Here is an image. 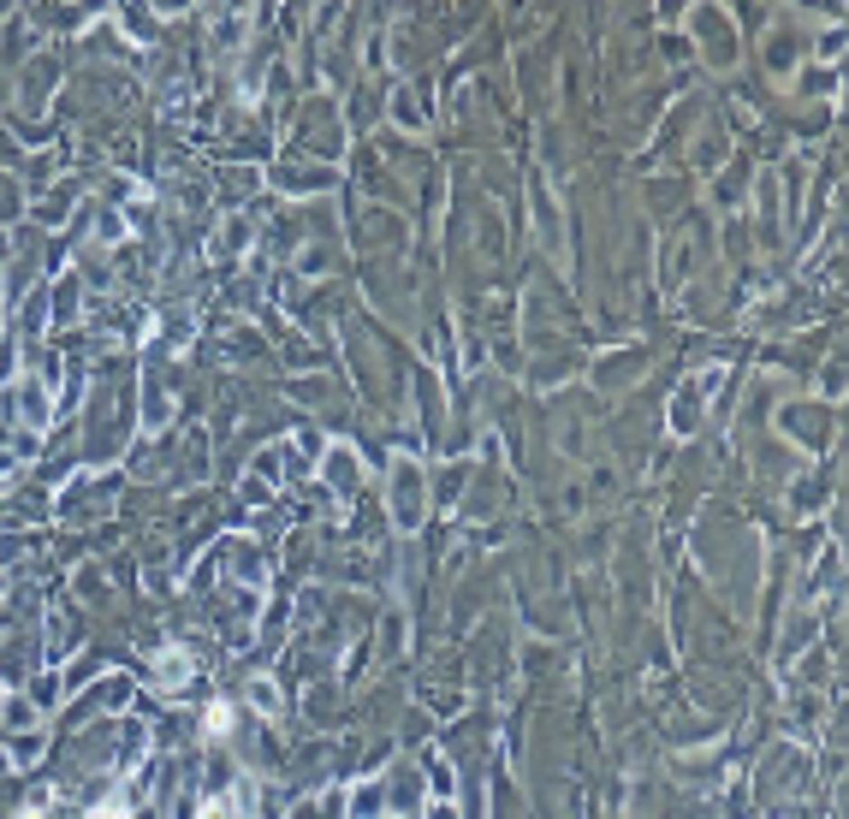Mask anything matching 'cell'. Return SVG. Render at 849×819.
Instances as JSON below:
<instances>
[{
  "label": "cell",
  "mask_w": 849,
  "mask_h": 819,
  "mask_svg": "<svg viewBox=\"0 0 849 819\" xmlns=\"http://www.w3.org/2000/svg\"><path fill=\"white\" fill-rule=\"evenodd\" d=\"M202 731H208L214 742H220V736L232 731V706H226V701H214V706H208V724H202Z\"/></svg>",
  "instance_id": "1"
},
{
  "label": "cell",
  "mask_w": 849,
  "mask_h": 819,
  "mask_svg": "<svg viewBox=\"0 0 849 819\" xmlns=\"http://www.w3.org/2000/svg\"><path fill=\"white\" fill-rule=\"evenodd\" d=\"M179 671H184V653H167L161 659V689H179Z\"/></svg>",
  "instance_id": "2"
},
{
  "label": "cell",
  "mask_w": 849,
  "mask_h": 819,
  "mask_svg": "<svg viewBox=\"0 0 849 819\" xmlns=\"http://www.w3.org/2000/svg\"><path fill=\"white\" fill-rule=\"evenodd\" d=\"M89 819H125V802H119V796H107V802L89 807Z\"/></svg>",
  "instance_id": "3"
},
{
  "label": "cell",
  "mask_w": 849,
  "mask_h": 819,
  "mask_svg": "<svg viewBox=\"0 0 849 819\" xmlns=\"http://www.w3.org/2000/svg\"><path fill=\"white\" fill-rule=\"evenodd\" d=\"M327 475H333V481H351L356 464H351V457H327Z\"/></svg>",
  "instance_id": "4"
},
{
  "label": "cell",
  "mask_w": 849,
  "mask_h": 819,
  "mask_svg": "<svg viewBox=\"0 0 849 819\" xmlns=\"http://www.w3.org/2000/svg\"><path fill=\"white\" fill-rule=\"evenodd\" d=\"M202 819H232V814H226V802H208V807H202Z\"/></svg>",
  "instance_id": "5"
},
{
  "label": "cell",
  "mask_w": 849,
  "mask_h": 819,
  "mask_svg": "<svg viewBox=\"0 0 849 819\" xmlns=\"http://www.w3.org/2000/svg\"><path fill=\"white\" fill-rule=\"evenodd\" d=\"M428 819H452V807H434V814H428Z\"/></svg>",
  "instance_id": "6"
},
{
  "label": "cell",
  "mask_w": 849,
  "mask_h": 819,
  "mask_svg": "<svg viewBox=\"0 0 849 819\" xmlns=\"http://www.w3.org/2000/svg\"><path fill=\"white\" fill-rule=\"evenodd\" d=\"M24 819H36V814H24Z\"/></svg>",
  "instance_id": "7"
}]
</instances>
